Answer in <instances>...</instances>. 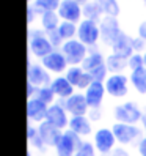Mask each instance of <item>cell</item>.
<instances>
[{
	"instance_id": "8992f818",
	"label": "cell",
	"mask_w": 146,
	"mask_h": 156,
	"mask_svg": "<svg viewBox=\"0 0 146 156\" xmlns=\"http://www.w3.org/2000/svg\"><path fill=\"white\" fill-rule=\"evenodd\" d=\"M99 29H101V41L105 46H110V48L118 40V36L123 33L118 17H112V16H104L101 22H99Z\"/></svg>"
},
{
	"instance_id": "74e56055",
	"label": "cell",
	"mask_w": 146,
	"mask_h": 156,
	"mask_svg": "<svg viewBox=\"0 0 146 156\" xmlns=\"http://www.w3.org/2000/svg\"><path fill=\"white\" fill-rule=\"evenodd\" d=\"M137 151H138L140 156H146V136L140 139L138 147H137Z\"/></svg>"
},
{
	"instance_id": "6da1fadb",
	"label": "cell",
	"mask_w": 146,
	"mask_h": 156,
	"mask_svg": "<svg viewBox=\"0 0 146 156\" xmlns=\"http://www.w3.org/2000/svg\"><path fill=\"white\" fill-rule=\"evenodd\" d=\"M53 51V46L50 44L49 38H47V32L41 30H29V54L30 55H35L36 58H44L47 57L49 54H52Z\"/></svg>"
},
{
	"instance_id": "7bdbcfd3",
	"label": "cell",
	"mask_w": 146,
	"mask_h": 156,
	"mask_svg": "<svg viewBox=\"0 0 146 156\" xmlns=\"http://www.w3.org/2000/svg\"><path fill=\"white\" fill-rule=\"evenodd\" d=\"M27 156H33V154H32V148L29 150V153H27Z\"/></svg>"
},
{
	"instance_id": "f35d334b",
	"label": "cell",
	"mask_w": 146,
	"mask_h": 156,
	"mask_svg": "<svg viewBox=\"0 0 146 156\" xmlns=\"http://www.w3.org/2000/svg\"><path fill=\"white\" fill-rule=\"evenodd\" d=\"M105 156H129V154H127V151L124 148H115L112 153H108Z\"/></svg>"
},
{
	"instance_id": "3957f363",
	"label": "cell",
	"mask_w": 146,
	"mask_h": 156,
	"mask_svg": "<svg viewBox=\"0 0 146 156\" xmlns=\"http://www.w3.org/2000/svg\"><path fill=\"white\" fill-rule=\"evenodd\" d=\"M61 52L66 57L69 66H80L83 60L88 57V46H85L82 41H79L77 38L65 41V44L61 46Z\"/></svg>"
},
{
	"instance_id": "f1b7e54d",
	"label": "cell",
	"mask_w": 146,
	"mask_h": 156,
	"mask_svg": "<svg viewBox=\"0 0 146 156\" xmlns=\"http://www.w3.org/2000/svg\"><path fill=\"white\" fill-rule=\"evenodd\" d=\"M33 98L42 101V103H44V104H47V106L55 104V99H57L55 93H53V90H52L50 87H41V88H38Z\"/></svg>"
},
{
	"instance_id": "5b68a950",
	"label": "cell",
	"mask_w": 146,
	"mask_h": 156,
	"mask_svg": "<svg viewBox=\"0 0 146 156\" xmlns=\"http://www.w3.org/2000/svg\"><path fill=\"white\" fill-rule=\"evenodd\" d=\"M112 131L116 137V142L120 145H131L137 139H141L143 128H138L137 125H126V123H113Z\"/></svg>"
},
{
	"instance_id": "2e32d148",
	"label": "cell",
	"mask_w": 146,
	"mask_h": 156,
	"mask_svg": "<svg viewBox=\"0 0 146 156\" xmlns=\"http://www.w3.org/2000/svg\"><path fill=\"white\" fill-rule=\"evenodd\" d=\"M105 93H107V90H105L104 82L94 80L93 84L85 90V98H87L88 107L90 109H101Z\"/></svg>"
},
{
	"instance_id": "f6af8a7d",
	"label": "cell",
	"mask_w": 146,
	"mask_h": 156,
	"mask_svg": "<svg viewBox=\"0 0 146 156\" xmlns=\"http://www.w3.org/2000/svg\"><path fill=\"white\" fill-rule=\"evenodd\" d=\"M141 2H143V3H144V5H146V0H141Z\"/></svg>"
},
{
	"instance_id": "7402d4cb",
	"label": "cell",
	"mask_w": 146,
	"mask_h": 156,
	"mask_svg": "<svg viewBox=\"0 0 146 156\" xmlns=\"http://www.w3.org/2000/svg\"><path fill=\"white\" fill-rule=\"evenodd\" d=\"M129 80L134 87V90L138 95H146V68H138L131 71L129 74Z\"/></svg>"
},
{
	"instance_id": "4fadbf2b",
	"label": "cell",
	"mask_w": 146,
	"mask_h": 156,
	"mask_svg": "<svg viewBox=\"0 0 146 156\" xmlns=\"http://www.w3.org/2000/svg\"><path fill=\"white\" fill-rule=\"evenodd\" d=\"M69 120H71V117L68 115V111L60 103H55V104L49 106L46 122H49L50 125H53L55 128H58V129H61V131H66L69 128Z\"/></svg>"
},
{
	"instance_id": "ab89813d",
	"label": "cell",
	"mask_w": 146,
	"mask_h": 156,
	"mask_svg": "<svg viewBox=\"0 0 146 156\" xmlns=\"http://www.w3.org/2000/svg\"><path fill=\"white\" fill-rule=\"evenodd\" d=\"M141 128H143V133H144V136H146V114H143V118H141Z\"/></svg>"
},
{
	"instance_id": "9a60e30c",
	"label": "cell",
	"mask_w": 146,
	"mask_h": 156,
	"mask_svg": "<svg viewBox=\"0 0 146 156\" xmlns=\"http://www.w3.org/2000/svg\"><path fill=\"white\" fill-rule=\"evenodd\" d=\"M47 111H49V106L44 104L42 101L36 99V98L27 99V117H29V122L36 123V126L46 122Z\"/></svg>"
},
{
	"instance_id": "277c9868",
	"label": "cell",
	"mask_w": 146,
	"mask_h": 156,
	"mask_svg": "<svg viewBox=\"0 0 146 156\" xmlns=\"http://www.w3.org/2000/svg\"><path fill=\"white\" fill-rule=\"evenodd\" d=\"M82 144H83V140H82V137L79 134H76L71 129H66V131H63L60 140L55 147V154L57 156H76Z\"/></svg>"
},
{
	"instance_id": "1f68e13d",
	"label": "cell",
	"mask_w": 146,
	"mask_h": 156,
	"mask_svg": "<svg viewBox=\"0 0 146 156\" xmlns=\"http://www.w3.org/2000/svg\"><path fill=\"white\" fill-rule=\"evenodd\" d=\"M127 62H129V69L134 71V69H138V68H143L144 66V58H143V54H138L135 52L132 57L127 58Z\"/></svg>"
},
{
	"instance_id": "d6a6232c",
	"label": "cell",
	"mask_w": 146,
	"mask_h": 156,
	"mask_svg": "<svg viewBox=\"0 0 146 156\" xmlns=\"http://www.w3.org/2000/svg\"><path fill=\"white\" fill-rule=\"evenodd\" d=\"M47 38H49L50 44L53 46V49H55V48H60V49H61V46L65 44V41H63V38L60 36V33H58L57 30L49 32V33H47Z\"/></svg>"
},
{
	"instance_id": "bcb514c9",
	"label": "cell",
	"mask_w": 146,
	"mask_h": 156,
	"mask_svg": "<svg viewBox=\"0 0 146 156\" xmlns=\"http://www.w3.org/2000/svg\"><path fill=\"white\" fill-rule=\"evenodd\" d=\"M76 156H77V154H76Z\"/></svg>"
},
{
	"instance_id": "4dcf8cb0",
	"label": "cell",
	"mask_w": 146,
	"mask_h": 156,
	"mask_svg": "<svg viewBox=\"0 0 146 156\" xmlns=\"http://www.w3.org/2000/svg\"><path fill=\"white\" fill-rule=\"evenodd\" d=\"M77 156H97V150L93 142L83 140V144L80 145V148L77 151Z\"/></svg>"
},
{
	"instance_id": "836d02e7",
	"label": "cell",
	"mask_w": 146,
	"mask_h": 156,
	"mask_svg": "<svg viewBox=\"0 0 146 156\" xmlns=\"http://www.w3.org/2000/svg\"><path fill=\"white\" fill-rule=\"evenodd\" d=\"M132 46H134V51L141 54L144 49H146V41L141 40L140 36H135V38H132Z\"/></svg>"
},
{
	"instance_id": "7a4b0ae2",
	"label": "cell",
	"mask_w": 146,
	"mask_h": 156,
	"mask_svg": "<svg viewBox=\"0 0 146 156\" xmlns=\"http://www.w3.org/2000/svg\"><path fill=\"white\" fill-rule=\"evenodd\" d=\"M113 118L116 123H126V125H137L141 122L143 112L138 107V104H135L134 101H126L115 106L113 109Z\"/></svg>"
},
{
	"instance_id": "60d3db41",
	"label": "cell",
	"mask_w": 146,
	"mask_h": 156,
	"mask_svg": "<svg viewBox=\"0 0 146 156\" xmlns=\"http://www.w3.org/2000/svg\"><path fill=\"white\" fill-rule=\"evenodd\" d=\"M77 3H80V5H85V3H88V2H91V0H76Z\"/></svg>"
},
{
	"instance_id": "e0dca14e",
	"label": "cell",
	"mask_w": 146,
	"mask_h": 156,
	"mask_svg": "<svg viewBox=\"0 0 146 156\" xmlns=\"http://www.w3.org/2000/svg\"><path fill=\"white\" fill-rule=\"evenodd\" d=\"M38 133H39L41 139H42L44 145L47 147V148H55L61 134H63L61 129H58V128H55L53 125H50L49 122L39 123L38 125Z\"/></svg>"
},
{
	"instance_id": "ffe728a7",
	"label": "cell",
	"mask_w": 146,
	"mask_h": 156,
	"mask_svg": "<svg viewBox=\"0 0 146 156\" xmlns=\"http://www.w3.org/2000/svg\"><path fill=\"white\" fill-rule=\"evenodd\" d=\"M68 129L74 131L80 137H87L93 133V122L90 120L87 115H80V117H71L69 120V128Z\"/></svg>"
},
{
	"instance_id": "d6986e66",
	"label": "cell",
	"mask_w": 146,
	"mask_h": 156,
	"mask_svg": "<svg viewBox=\"0 0 146 156\" xmlns=\"http://www.w3.org/2000/svg\"><path fill=\"white\" fill-rule=\"evenodd\" d=\"M112 49H113V54L121 55L124 58H129L135 54L134 46H132V38H131V35H127L126 32H123L120 36H118V40L113 43Z\"/></svg>"
},
{
	"instance_id": "b9f144b4",
	"label": "cell",
	"mask_w": 146,
	"mask_h": 156,
	"mask_svg": "<svg viewBox=\"0 0 146 156\" xmlns=\"http://www.w3.org/2000/svg\"><path fill=\"white\" fill-rule=\"evenodd\" d=\"M143 58H144V68H146V51L143 52Z\"/></svg>"
},
{
	"instance_id": "d4e9b609",
	"label": "cell",
	"mask_w": 146,
	"mask_h": 156,
	"mask_svg": "<svg viewBox=\"0 0 146 156\" xmlns=\"http://www.w3.org/2000/svg\"><path fill=\"white\" fill-rule=\"evenodd\" d=\"M60 22L61 21H60V16H58L57 11H47L41 16V27H42V30L47 32V33L57 30Z\"/></svg>"
},
{
	"instance_id": "ee69618b",
	"label": "cell",
	"mask_w": 146,
	"mask_h": 156,
	"mask_svg": "<svg viewBox=\"0 0 146 156\" xmlns=\"http://www.w3.org/2000/svg\"><path fill=\"white\" fill-rule=\"evenodd\" d=\"M35 2V0H29V3H33Z\"/></svg>"
},
{
	"instance_id": "8d00e7d4",
	"label": "cell",
	"mask_w": 146,
	"mask_h": 156,
	"mask_svg": "<svg viewBox=\"0 0 146 156\" xmlns=\"http://www.w3.org/2000/svg\"><path fill=\"white\" fill-rule=\"evenodd\" d=\"M137 33H138V36L141 40L146 41V21H141L138 24V27H137Z\"/></svg>"
},
{
	"instance_id": "ba28073f",
	"label": "cell",
	"mask_w": 146,
	"mask_h": 156,
	"mask_svg": "<svg viewBox=\"0 0 146 156\" xmlns=\"http://www.w3.org/2000/svg\"><path fill=\"white\" fill-rule=\"evenodd\" d=\"M101 38V29L99 22L83 19L77 25V40L82 41L85 46H94Z\"/></svg>"
},
{
	"instance_id": "9c48e42d",
	"label": "cell",
	"mask_w": 146,
	"mask_h": 156,
	"mask_svg": "<svg viewBox=\"0 0 146 156\" xmlns=\"http://www.w3.org/2000/svg\"><path fill=\"white\" fill-rule=\"evenodd\" d=\"M129 77L126 74H110L104 82L107 95L112 98H124L129 93Z\"/></svg>"
},
{
	"instance_id": "ac0fdd59",
	"label": "cell",
	"mask_w": 146,
	"mask_h": 156,
	"mask_svg": "<svg viewBox=\"0 0 146 156\" xmlns=\"http://www.w3.org/2000/svg\"><path fill=\"white\" fill-rule=\"evenodd\" d=\"M50 88L53 90L55 96L60 98V99H68V98H71L72 95L76 93V91H74L76 87H72L71 82H69L65 76L53 77V79H52V84H50Z\"/></svg>"
},
{
	"instance_id": "30bf717a",
	"label": "cell",
	"mask_w": 146,
	"mask_h": 156,
	"mask_svg": "<svg viewBox=\"0 0 146 156\" xmlns=\"http://www.w3.org/2000/svg\"><path fill=\"white\" fill-rule=\"evenodd\" d=\"M27 82L33 84L36 88H41V87H50L52 79H50L49 71L41 63H29V68H27Z\"/></svg>"
},
{
	"instance_id": "d590c367",
	"label": "cell",
	"mask_w": 146,
	"mask_h": 156,
	"mask_svg": "<svg viewBox=\"0 0 146 156\" xmlns=\"http://www.w3.org/2000/svg\"><path fill=\"white\" fill-rule=\"evenodd\" d=\"M102 112H101V109H90L88 111V118L91 122H97L99 118H101Z\"/></svg>"
},
{
	"instance_id": "83f0119b",
	"label": "cell",
	"mask_w": 146,
	"mask_h": 156,
	"mask_svg": "<svg viewBox=\"0 0 146 156\" xmlns=\"http://www.w3.org/2000/svg\"><path fill=\"white\" fill-rule=\"evenodd\" d=\"M57 32L60 33V36L63 38V41H69L74 40V36L77 35V27L74 22H68V21H61Z\"/></svg>"
},
{
	"instance_id": "52a82bcc",
	"label": "cell",
	"mask_w": 146,
	"mask_h": 156,
	"mask_svg": "<svg viewBox=\"0 0 146 156\" xmlns=\"http://www.w3.org/2000/svg\"><path fill=\"white\" fill-rule=\"evenodd\" d=\"M93 144L97 153H101L102 156L112 153L116 145V137L112 131V128H99V129H96L93 134Z\"/></svg>"
},
{
	"instance_id": "484cf974",
	"label": "cell",
	"mask_w": 146,
	"mask_h": 156,
	"mask_svg": "<svg viewBox=\"0 0 146 156\" xmlns=\"http://www.w3.org/2000/svg\"><path fill=\"white\" fill-rule=\"evenodd\" d=\"M32 5L36 10V13L42 16L47 11H58V8L61 5V0H35Z\"/></svg>"
},
{
	"instance_id": "4316f807",
	"label": "cell",
	"mask_w": 146,
	"mask_h": 156,
	"mask_svg": "<svg viewBox=\"0 0 146 156\" xmlns=\"http://www.w3.org/2000/svg\"><path fill=\"white\" fill-rule=\"evenodd\" d=\"M101 6V10L104 13V16H112V17H118L121 13V8L118 0H96Z\"/></svg>"
},
{
	"instance_id": "cb8c5ba5",
	"label": "cell",
	"mask_w": 146,
	"mask_h": 156,
	"mask_svg": "<svg viewBox=\"0 0 146 156\" xmlns=\"http://www.w3.org/2000/svg\"><path fill=\"white\" fill-rule=\"evenodd\" d=\"M82 10H83V17L90 21H96V22H101V19L104 17V13L101 10V6L96 0H91V2L82 5Z\"/></svg>"
},
{
	"instance_id": "603a6c76",
	"label": "cell",
	"mask_w": 146,
	"mask_h": 156,
	"mask_svg": "<svg viewBox=\"0 0 146 156\" xmlns=\"http://www.w3.org/2000/svg\"><path fill=\"white\" fill-rule=\"evenodd\" d=\"M102 65H105V57L102 55L101 52L94 51V52H90L88 54V57L83 60V63H82L80 66L83 68L87 73H91V71L97 69L99 66H102Z\"/></svg>"
},
{
	"instance_id": "e575fe53",
	"label": "cell",
	"mask_w": 146,
	"mask_h": 156,
	"mask_svg": "<svg viewBox=\"0 0 146 156\" xmlns=\"http://www.w3.org/2000/svg\"><path fill=\"white\" fill-rule=\"evenodd\" d=\"M36 14H38V13H36V10L33 8V5H32V3L27 5V22H29V24H33Z\"/></svg>"
},
{
	"instance_id": "8fae6325",
	"label": "cell",
	"mask_w": 146,
	"mask_h": 156,
	"mask_svg": "<svg viewBox=\"0 0 146 156\" xmlns=\"http://www.w3.org/2000/svg\"><path fill=\"white\" fill-rule=\"evenodd\" d=\"M60 104L63 106L68 111V114H71V117H80V115H88V103H87V98L85 93H74L71 98L68 99H61Z\"/></svg>"
},
{
	"instance_id": "7c38bea8",
	"label": "cell",
	"mask_w": 146,
	"mask_h": 156,
	"mask_svg": "<svg viewBox=\"0 0 146 156\" xmlns=\"http://www.w3.org/2000/svg\"><path fill=\"white\" fill-rule=\"evenodd\" d=\"M57 13L61 21H68V22H74V24H80L82 16H83L82 5L77 3L76 0H61V5Z\"/></svg>"
},
{
	"instance_id": "44dd1931",
	"label": "cell",
	"mask_w": 146,
	"mask_h": 156,
	"mask_svg": "<svg viewBox=\"0 0 146 156\" xmlns=\"http://www.w3.org/2000/svg\"><path fill=\"white\" fill-rule=\"evenodd\" d=\"M105 65H107L108 73H112V74H123V71L126 68H129V62H127V58L112 52L110 55L105 57Z\"/></svg>"
},
{
	"instance_id": "f546056e",
	"label": "cell",
	"mask_w": 146,
	"mask_h": 156,
	"mask_svg": "<svg viewBox=\"0 0 146 156\" xmlns=\"http://www.w3.org/2000/svg\"><path fill=\"white\" fill-rule=\"evenodd\" d=\"M83 74H85V69L82 68V66H69L68 71L65 73V77L71 82L72 87L77 88L79 82H80V79H82V76H83Z\"/></svg>"
},
{
	"instance_id": "5bb4252c",
	"label": "cell",
	"mask_w": 146,
	"mask_h": 156,
	"mask_svg": "<svg viewBox=\"0 0 146 156\" xmlns=\"http://www.w3.org/2000/svg\"><path fill=\"white\" fill-rule=\"evenodd\" d=\"M41 65L47 69L49 73H66L69 68V63L66 60V57L63 55L61 51H53L52 54H49L47 57H44L41 60Z\"/></svg>"
}]
</instances>
